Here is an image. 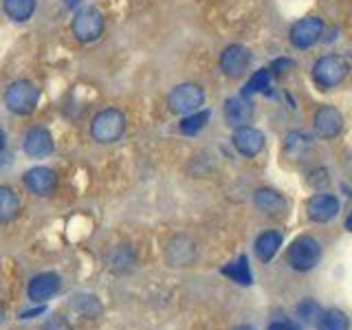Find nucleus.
<instances>
[{"mask_svg": "<svg viewBox=\"0 0 352 330\" xmlns=\"http://www.w3.org/2000/svg\"><path fill=\"white\" fill-rule=\"evenodd\" d=\"M126 130V117L117 108H106L91 121V137L97 143H115Z\"/></svg>", "mask_w": 352, "mask_h": 330, "instance_id": "nucleus-1", "label": "nucleus"}, {"mask_svg": "<svg viewBox=\"0 0 352 330\" xmlns=\"http://www.w3.org/2000/svg\"><path fill=\"white\" fill-rule=\"evenodd\" d=\"M40 91L29 80H16L5 91V106L16 115H31L38 106Z\"/></svg>", "mask_w": 352, "mask_h": 330, "instance_id": "nucleus-2", "label": "nucleus"}, {"mask_svg": "<svg viewBox=\"0 0 352 330\" xmlns=\"http://www.w3.org/2000/svg\"><path fill=\"white\" fill-rule=\"evenodd\" d=\"M286 260H289L291 269L306 273L315 269L317 262L322 260V245H319L313 236H300V238H295L293 245L289 247Z\"/></svg>", "mask_w": 352, "mask_h": 330, "instance_id": "nucleus-3", "label": "nucleus"}, {"mask_svg": "<svg viewBox=\"0 0 352 330\" xmlns=\"http://www.w3.org/2000/svg\"><path fill=\"white\" fill-rule=\"evenodd\" d=\"M350 71V66L344 58H339V55H326V58L317 60L315 66H313V77L319 88H335L339 86L341 82L346 80V75Z\"/></svg>", "mask_w": 352, "mask_h": 330, "instance_id": "nucleus-4", "label": "nucleus"}, {"mask_svg": "<svg viewBox=\"0 0 352 330\" xmlns=\"http://www.w3.org/2000/svg\"><path fill=\"white\" fill-rule=\"evenodd\" d=\"M203 102H205L203 88L198 84H192V82L179 84L168 97V106H170L172 113L174 115H183V117L196 113V110H201Z\"/></svg>", "mask_w": 352, "mask_h": 330, "instance_id": "nucleus-5", "label": "nucleus"}, {"mask_svg": "<svg viewBox=\"0 0 352 330\" xmlns=\"http://www.w3.org/2000/svg\"><path fill=\"white\" fill-rule=\"evenodd\" d=\"M73 36L80 42H93L102 36L104 31V16L95 7H84L75 14L71 22Z\"/></svg>", "mask_w": 352, "mask_h": 330, "instance_id": "nucleus-6", "label": "nucleus"}, {"mask_svg": "<svg viewBox=\"0 0 352 330\" xmlns=\"http://www.w3.org/2000/svg\"><path fill=\"white\" fill-rule=\"evenodd\" d=\"M322 33H324V20L319 16H308L293 25L291 42L295 49H311L322 38Z\"/></svg>", "mask_w": 352, "mask_h": 330, "instance_id": "nucleus-7", "label": "nucleus"}, {"mask_svg": "<svg viewBox=\"0 0 352 330\" xmlns=\"http://www.w3.org/2000/svg\"><path fill=\"white\" fill-rule=\"evenodd\" d=\"M196 260V245L192 238L187 236H174L170 242L165 245V262L174 269L181 267H190Z\"/></svg>", "mask_w": 352, "mask_h": 330, "instance_id": "nucleus-8", "label": "nucleus"}, {"mask_svg": "<svg viewBox=\"0 0 352 330\" xmlns=\"http://www.w3.org/2000/svg\"><path fill=\"white\" fill-rule=\"evenodd\" d=\"M60 286H62V280H60L58 273L44 271V273H38L36 278H31V282L27 286V295H29L31 302L42 304V302H47V300H51V297L58 295Z\"/></svg>", "mask_w": 352, "mask_h": 330, "instance_id": "nucleus-9", "label": "nucleus"}, {"mask_svg": "<svg viewBox=\"0 0 352 330\" xmlns=\"http://www.w3.org/2000/svg\"><path fill=\"white\" fill-rule=\"evenodd\" d=\"M22 150L31 159H44L53 152V135L42 126L29 128L22 137Z\"/></svg>", "mask_w": 352, "mask_h": 330, "instance_id": "nucleus-10", "label": "nucleus"}, {"mask_svg": "<svg viewBox=\"0 0 352 330\" xmlns=\"http://www.w3.org/2000/svg\"><path fill=\"white\" fill-rule=\"evenodd\" d=\"M249 64H251V53L240 47V44H231L227 47L223 53H220V69L227 77H242L249 71Z\"/></svg>", "mask_w": 352, "mask_h": 330, "instance_id": "nucleus-11", "label": "nucleus"}, {"mask_svg": "<svg viewBox=\"0 0 352 330\" xmlns=\"http://www.w3.org/2000/svg\"><path fill=\"white\" fill-rule=\"evenodd\" d=\"M339 198L333 194H315L311 201L306 203L308 218L315 223H330L339 214Z\"/></svg>", "mask_w": 352, "mask_h": 330, "instance_id": "nucleus-12", "label": "nucleus"}, {"mask_svg": "<svg viewBox=\"0 0 352 330\" xmlns=\"http://www.w3.org/2000/svg\"><path fill=\"white\" fill-rule=\"evenodd\" d=\"M22 181H25V187L36 196H49L53 194L55 185H58V176L51 168H31L29 172H25L22 176Z\"/></svg>", "mask_w": 352, "mask_h": 330, "instance_id": "nucleus-13", "label": "nucleus"}, {"mask_svg": "<svg viewBox=\"0 0 352 330\" xmlns=\"http://www.w3.org/2000/svg\"><path fill=\"white\" fill-rule=\"evenodd\" d=\"M234 148L242 154V157H256L264 148V135L253 126H240L234 132Z\"/></svg>", "mask_w": 352, "mask_h": 330, "instance_id": "nucleus-14", "label": "nucleus"}, {"mask_svg": "<svg viewBox=\"0 0 352 330\" xmlns=\"http://www.w3.org/2000/svg\"><path fill=\"white\" fill-rule=\"evenodd\" d=\"M315 130L322 139H333L337 137L341 128H344V117L335 106H322L315 113Z\"/></svg>", "mask_w": 352, "mask_h": 330, "instance_id": "nucleus-15", "label": "nucleus"}, {"mask_svg": "<svg viewBox=\"0 0 352 330\" xmlns=\"http://www.w3.org/2000/svg\"><path fill=\"white\" fill-rule=\"evenodd\" d=\"M106 264L115 275H126L137 267V251L130 245H117L108 251Z\"/></svg>", "mask_w": 352, "mask_h": 330, "instance_id": "nucleus-16", "label": "nucleus"}, {"mask_svg": "<svg viewBox=\"0 0 352 330\" xmlns=\"http://www.w3.org/2000/svg\"><path fill=\"white\" fill-rule=\"evenodd\" d=\"M251 115H253V108L249 104L247 97H231L227 99L225 104V117H227V124L234 126V128H240V126H247L251 121Z\"/></svg>", "mask_w": 352, "mask_h": 330, "instance_id": "nucleus-17", "label": "nucleus"}, {"mask_svg": "<svg viewBox=\"0 0 352 330\" xmlns=\"http://www.w3.org/2000/svg\"><path fill=\"white\" fill-rule=\"evenodd\" d=\"M253 203L260 209V212L269 214V216H280L286 212V198L282 194H278L275 190H269V187H262V190L256 192L253 196Z\"/></svg>", "mask_w": 352, "mask_h": 330, "instance_id": "nucleus-18", "label": "nucleus"}, {"mask_svg": "<svg viewBox=\"0 0 352 330\" xmlns=\"http://www.w3.org/2000/svg\"><path fill=\"white\" fill-rule=\"evenodd\" d=\"M71 308L73 311L84 317V319H97L99 315L104 313V306L99 302L97 295H91V293H77L71 297Z\"/></svg>", "mask_w": 352, "mask_h": 330, "instance_id": "nucleus-19", "label": "nucleus"}, {"mask_svg": "<svg viewBox=\"0 0 352 330\" xmlns=\"http://www.w3.org/2000/svg\"><path fill=\"white\" fill-rule=\"evenodd\" d=\"M282 247V234L280 231H264L256 240V256L262 262H271L275 253Z\"/></svg>", "mask_w": 352, "mask_h": 330, "instance_id": "nucleus-20", "label": "nucleus"}, {"mask_svg": "<svg viewBox=\"0 0 352 330\" xmlns=\"http://www.w3.org/2000/svg\"><path fill=\"white\" fill-rule=\"evenodd\" d=\"M20 214V198L7 185H0V223H11Z\"/></svg>", "mask_w": 352, "mask_h": 330, "instance_id": "nucleus-21", "label": "nucleus"}, {"mask_svg": "<svg viewBox=\"0 0 352 330\" xmlns=\"http://www.w3.org/2000/svg\"><path fill=\"white\" fill-rule=\"evenodd\" d=\"M317 322V330H348L350 328V319L344 311L339 308H328V311H322Z\"/></svg>", "mask_w": 352, "mask_h": 330, "instance_id": "nucleus-22", "label": "nucleus"}, {"mask_svg": "<svg viewBox=\"0 0 352 330\" xmlns=\"http://www.w3.org/2000/svg\"><path fill=\"white\" fill-rule=\"evenodd\" d=\"M223 275H227V278L231 282L236 284H242V286H249L253 282V275H251V269H249V260L247 256H240L238 260L229 262L227 267H223V271H220Z\"/></svg>", "mask_w": 352, "mask_h": 330, "instance_id": "nucleus-23", "label": "nucleus"}, {"mask_svg": "<svg viewBox=\"0 0 352 330\" xmlns=\"http://www.w3.org/2000/svg\"><path fill=\"white\" fill-rule=\"evenodd\" d=\"M3 9L11 20L25 22L33 16V11H36V0H5Z\"/></svg>", "mask_w": 352, "mask_h": 330, "instance_id": "nucleus-24", "label": "nucleus"}, {"mask_svg": "<svg viewBox=\"0 0 352 330\" xmlns=\"http://www.w3.org/2000/svg\"><path fill=\"white\" fill-rule=\"evenodd\" d=\"M284 150H286V154H289V157L300 159V157H304L308 150H311V137L304 135V132L293 130L284 139Z\"/></svg>", "mask_w": 352, "mask_h": 330, "instance_id": "nucleus-25", "label": "nucleus"}, {"mask_svg": "<svg viewBox=\"0 0 352 330\" xmlns=\"http://www.w3.org/2000/svg\"><path fill=\"white\" fill-rule=\"evenodd\" d=\"M209 121V110H196V113L192 115H185L183 121H181V132L187 137H192V135H198L205 124Z\"/></svg>", "mask_w": 352, "mask_h": 330, "instance_id": "nucleus-26", "label": "nucleus"}, {"mask_svg": "<svg viewBox=\"0 0 352 330\" xmlns=\"http://www.w3.org/2000/svg\"><path fill=\"white\" fill-rule=\"evenodd\" d=\"M269 80H271V73H269L267 69L258 71V73L253 75L251 80L247 82L245 91H242V97H249V95H253V93H260V91H264V88L269 86Z\"/></svg>", "mask_w": 352, "mask_h": 330, "instance_id": "nucleus-27", "label": "nucleus"}, {"mask_svg": "<svg viewBox=\"0 0 352 330\" xmlns=\"http://www.w3.org/2000/svg\"><path fill=\"white\" fill-rule=\"evenodd\" d=\"M319 313H322V308H319V304L315 300H304V302L297 304V315H300L302 319H306V322L317 319Z\"/></svg>", "mask_w": 352, "mask_h": 330, "instance_id": "nucleus-28", "label": "nucleus"}, {"mask_svg": "<svg viewBox=\"0 0 352 330\" xmlns=\"http://www.w3.org/2000/svg\"><path fill=\"white\" fill-rule=\"evenodd\" d=\"M42 330H73V326L69 324V319L62 315H51L47 322H44Z\"/></svg>", "mask_w": 352, "mask_h": 330, "instance_id": "nucleus-29", "label": "nucleus"}, {"mask_svg": "<svg viewBox=\"0 0 352 330\" xmlns=\"http://www.w3.org/2000/svg\"><path fill=\"white\" fill-rule=\"evenodd\" d=\"M269 330H302V326L291 322V319H278V322H273L269 326Z\"/></svg>", "mask_w": 352, "mask_h": 330, "instance_id": "nucleus-30", "label": "nucleus"}, {"mask_svg": "<svg viewBox=\"0 0 352 330\" xmlns=\"http://www.w3.org/2000/svg\"><path fill=\"white\" fill-rule=\"evenodd\" d=\"M44 313V308H36V311H27V313H22L20 317L22 319H29V317H33V315H42Z\"/></svg>", "mask_w": 352, "mask_h": 330, "instance_id": "nucleus-31", "label": "nucleus"}, {"mask_svg": "<svg viewBox=\"0 0 352 330\" xmlns=\"http://www.w3.org/2000/svg\"><path fill=\"white\" fill-rule=\"evenodd\" d=\"M62 3H64L66 7H69V9H73V7H77V5H80L82 0H62Z\"/></svg>", "mask_w": 352, "mask_h": 330, "instance_id": "nucleus-32", "label": "nucleus"}, {"mask_svg": "<svg viewBox=\"0 0 352 330\" xmlns=\"http://www.w3.org/2000/svg\"><path fill=\"white\" fill-rule=\"evenodd\" d=\"M5 143H7V137H5L3 128H0V150H5Z\"/></svg>", "mask_w": 352, "mask_h": 330, "instance_id": "nucleus-33", "label": "nucleus"}, {"mask_svg": "<svg viewBox=\"0 0 352 330\" xmlns=\"http://www.w3.org/2000/svg\"><path fill=\"white\" fill-rule=\"evenodd\" d=\"M346 229L352 234V214H350V216H348V220H346Z\"/></svg>", "mask_w": 352, "mask_h": 330, "instance_id": "nucleus-34", "label": "nucleus"}, {"mask_svg": "<svg viewBox=\"0 0 352 330\" xmlns=\"http://www.w3.org/2000/svg\"><path fill=\"white\" fill-rule=\"evenodd\" d=\"M234 330H256L253 326H247V324H242V326H238V328H234Z\"/></svg>", "mask_w": 352, "mask_h": 330, "instance_id": "nucleus-35", "label": "nucleus"}]
</instances>
